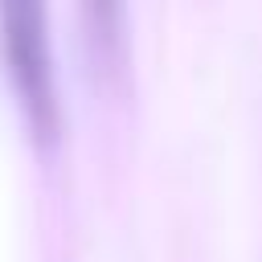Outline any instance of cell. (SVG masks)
<instances>
[{
  "label": "cell",
  "mask_w": 262,
  "mask_h": 262,
  "mask_svg": "<svg viewBox=\"0 0 262 262\" xmlns=\"http://www.w3.org/2000/svg\"><path fill=\"white\" fill-rule=\"evenodd\" d=\"M0 49L8 61V78L20 94V106L41 139L57 131V86L53 57L45 33V8L37 0H4L0 4Z\"/></svg>",
  "instance_id": "cell-1"
}]
</instances>
